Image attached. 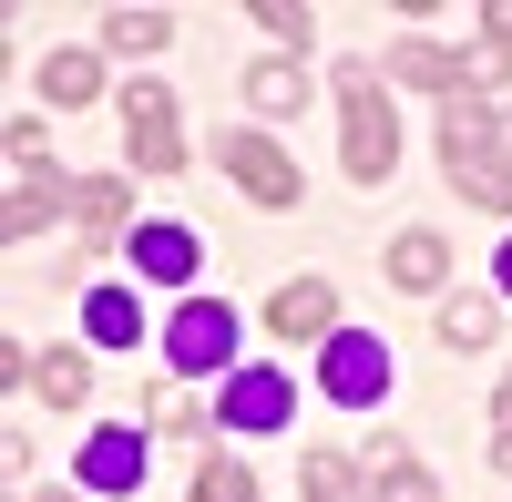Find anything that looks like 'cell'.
Here are the masks:
<instances>
[{
	"label": "cell",
	"instance_id": "6da1fadb",
	"mask_svg": "<svg viewBox=\"0 0 512 502\" xmlns=\"http://www.w3.org/2000/svg\"><path fill=\"white\" fill-rule=\"evenodd\" d=\"M502 123H512V113H492L482 93L441 113V164H451V185L472 195V205H492V216H512V164L492 154V134H502Z\"/></svg>",
	"mask_w": 512,
	"mask_h": 502
},
{
	"label": "cell",
	"instance_id": "7a4b0ae2",
	"mask_svg": "<svg viewBox=\"0 0 512 502\" xmlns=\"http://www.w3.org/2000/svg\"><path fill=\"white\" fill-rule=\"evenodd\" d=\"M338 113H349V134H338L349 185H390V164H400V113L379 103V72H369V62L338 72Z\"/></svg>",
	"mask_w": 512,
	"mask_h": 502
},
{
	"label": "cell",
	"instance_id": "3957f363",
	"mask_svg": "<svg viewBox=\"0 0 512 502\" xmlns=\"http://www.w3.org/2000/svg\"><path fill=\"white\" fill-rule=\"evenodd\" d=\"M164 369H175V380L226 369V380H236V308L226 298H185L175 318H164Z\"/></svg>",
	"mask_w": 512,
	"mask_h": 502
},
{
	"label": "cell",
	"instance_id": "277c9868",
	"mask_svg": "<svg viewBox=\"0 0 512 502\" xmlns=\"http://www.w3.org/2000/svg\"><path fill=\"white\" fill-rule=\"evenodd\" d=\"M123 154H134V175H175L185 164V123H175V93H164V82H134V93H123Z\"/></svg>",
	"mask_w": 512,
	"mask_h": 502
},
{
	"label": "cell",
	"instance_id": "5b68a950",
	"mask_svg": "<svg viewBox=\"0 0 512 502\" xmlns=\"http://www.w3.org/2000/svg\"><path fill=\"white\" fill-rule=\"evenodd\" d=\"M318 390H328L338 410L390 400V339H369V328H338V339L318 349Z\"/></svg>",
	"mask_w": 512,
	"mask_h": 502
},
{
	"label": "cell",
	"instance_id": "8992f818",
	"mask_svg": "<svg viewBox=\"0 0 512 502\" xmlns=\"http://www.w3.org/2000/svg\"><path fill=\"white\" fill-rule=\"evenodd\" d=\"M287 410H297V380L267 359H246L226 380V431H287Z\"/></svg>",
	"mask_w": 512,
	"mask_h": 502
},
{
	"label": "cell",
	"instance_id": "52a82bcc",
	"mask_svg": "<svg viewBox=\"0 0 512 502\" xmlns=\"http://www.w3.org/2000/svg\"><path fill=\"white\" fill-rule=\"evenodd\" d=\"M216 164H226V175H236L256 205H297V185H308V175H297V164H287L267 134H226V144H216Z\"/></svg>",
	"mask_w": 512,
	"mask_h": 502
},
{
	"label": "cell",
	"instance_id": "ba28073f",
	"mask_svg": "<svg viewBox=\"0 0 512 502\" xmlns=\"http://www.w3.org/2000/svg\"><path fill=\"white\" fill-rule=\"evenodd\" d=\"M390 72H400V82H420V93H451V103H472L492 62H472V52H441V41H390Z\"/></svg>",
	"mask_w": 512,
	"mask_h": 502
},
{
	"label": "cell",
	"instance_id": "9c48e42d",
	"mask_svg": "<svg viewBox=\"0 0 512 502\" xmlns=\"http://www.w3.org/2000/svg\"><path fill=\"white\" fill-rule=\"evenodd\" d=\"M123 267H134L144 287H195L205 246H195V226H134V246H123Z\"/></svg>",
	"mask_w": 512,
	"mask_h": 502
},
{
	"label": "cell",
	"instance_id": "30bf717a",
	"mask_svg": "<svg viewBox=\"0 0 512 502\" xmlns=\"http://www.w3.org/2000/svg\"><path fill=\"white\" fill-rule=\"evenodd\" d=\"M144 462H154V441L144 431H93L82 441V492H144Z\"/></svg>",
	"mask_w": 512,
	"mask_h": 502
},
{
	"label": "cell",
	"instance_id": "8fae6325",
	"mask_svg": "<svg viewBox=\"0 0 512 502\" xmlns=\"http://www.w3.org/2000/svg\"><path fill=\"white\" fill-rule=\"evenodd\" d=\"M267 328L277 339H338V287L328 277H287L267 298Z\"/></svg>",
	"mask_w": 512,
	"mask_h": 502
},
{
	"label": "cell",
	"instance_id": "7c38bea8",
	"mask_svg": "<svg viewBox=\"0 0 512 502\" xmlns=\"http://www.w3.org/2000/svg\"><path fill=\"white\" fill-rule=\"evenodd\" d=\"M72 185H82V175H52V164H21V185H11V205H0V226H11V236H41V226H52L62 205H72Z\"/></svg>",
	"mask_w": 512,
	"mask_h": 502
},
{
	"label": "cell",
	"instance_id": "4fadbf2b",
	"mask_svg": "<svg viewBox=\"0 0 512 502\" xmlns=\"http://www.w3.org/2000/svg\"><path fill=\"white\" fill-rule=\"evenodd\" d=\"M369 492H379V502H441V482L420 472V462H410V451H400L390 431L369 441Z\"/></svg>",
	"mask_w": 512,
	"mask_h": 502
},
{
	"label": "cell",
	"instance_id": "5bb4252c",
	"mask_svg": "<svg viewBox=\"0 0 512 502\" xmlns=\"http://www.w3.org/2000/svg\"><path fill=\"white\" fill-rule=\"evenodd\" d=\"M441 277H451V246H441L431 226H410V236L390 246V287H410V298H431Z\"/></svg>",
	"mask_w": 512,
	"mask_h": 502
},
{
	"label": "cell",
	"instance_id": "9a60e30c",
	"mask_svg": "<svg viewBox=\"0 0 512 502\" xmlns=\"http://www.w3.org/2000/svg\"><path fill=\"white\" fill-rule=\"evenodd\" d=\"M246 103L267 113V123H287V113H308V72H297L287 52H277V62H256V72H246Z\"/></svg>",
	"mask_w": 512,
	"mask_h": 502
},
{
	"label": "cell",
	"instance_id": "2e32d148",
	"mask_svg": "<svg viewBox=\"0 0 512 502\" xmlns=\"http://www.w3.org/2000/svg\"><path fill=\"white\" fill-rule=\"evenodd\" d=\"M72 216H82V236L103 246L123 216H134V185H123V175H82V185H72Z\"/></svg>",
	"mask_w": 512,
	"mask_h": 502
},
{
	"label": "cell",
	"instance_id": "e0dca14e",
	"mask_svg": "<svg viewBox=\"0 0 512 502\" xmlns=\"http://www.w3.org/2000/svg\"><path fill=\"white\" fill-rule=\"evenodd\" d=\"M164 41H175V11H103V52L123 62H154Z\"/></svg>",
	"mask_w": 512,
	"mask_h": 502
},
{
	"label": "cell",
	"instance_id": "ac0fdd59",
	"mask_svg": "<svg viewBox=\"0 0 512 502\" xmlns=\"http://www.w3.org/2000/svg\"><path fill=\"white\" fill-rule=\"evenodd\" d=\"M103 93V52H52V62H41V103H93Z\"/></svg>",
	"mask_w": 512,
	"mask_h": 502
},
{
	"label": "cell",
	"instance_id": "d6986e66",
	"mask_svg": "<svg viewBox=\"0 0 512 502\" xmlns=\"http://www.w3.org/2000/svg\"><path fill=\"white\" fill-rule=\"evenodd\" d=\"M31 380H41V400H52V410H82V400H93V359H82V349H52Z\"/></svg>",
	"mask_w": 512,
	"mask_h": 502
},
{
	"label": "cell",
	"instance_id": "ffe728a7",
	"mask_svg": "<svg viewBox=\"0 0 512 502\" xmlns=\"http://www.w3.org/2000/svg\"><path fill=\"white\" fill-rule=\"evenodd\" d=\"M82 328H93L103 349H123V339H134V328H144V308H134V287H93V308H82Z\"/></svg>",
	"mask_w": 512,
	"mask_h": 502
},
{
	"label": "cell",
	"instance_id": "44dd1931",
	"mask_svg": "<svg viewBox=\"0 0 512 502\" xmlns=\"http://www.w3.org/2000/svg\"><path fill=\"white\" fill-rule=\"evenodd\" d=\"M492 328H502L492 298H441V339H451V349H492Z\"/></svg>",
	"mask_w": 512,
	"mask_h": 502
},
{
	"label": "cell",
	"instance_id": "7402d4cb",
	"mask_svg": "<svg viewBox=\"0 0 512 502\" xmlns=\"http://www.w3.org/2000/svg\"><path fill=\"white\" fill-rule=\"evenodd\" d=\"M297 492L308 502H359V472L338 462V451H308V462H297Z\"/></svg>",
	"mask_w": 512,
	"mask_h": 502
},
{
	"label": "cell",
	"instance_id": "603a6c76",
	"mask_svg": "<svg viewBox=\"0 0 512 502\" xmlns=\"http://www.w3.org/2000/svg\"><path fill=\"white\" fill-rule=\"evenodd\" d=\"M246 21L267 31V41H287V52H297L308 31H318V11H308V0H246Z\"/></svg>",
	"mask_w": 512,
	"mask_h": 502
},
{
	"label": "cell",
	"instance_id": "cb8c5ba5",
	"mask_svg": "<svg viewBox=\"0 0 512 502\" xmlns=\"http://www.w3.org/2000/svg\"><path fill=\"white\" fill-rule=\"evenodd\" d=\"M195 502H256V472L216 451V462H195Z\"/></svg>",
	"mask_w": 512,
	"mask_h": 502
},
{
	"label": "cell",
	"instance_id": "d4e9b609",
	"mask_svg": "<svg viewBox=\"0 0 512 502\" xmlns=\"http://www.w3.org/2000/svg\"><path fill=\"white\" fill-rule=\"evenodd\" d=\"M144 410H154L164 431H195V400H185V380H154V390H144Z\"/></svg>",
	"mask_w": 512,
	"mask_h": 502
},
{
	"label": "cell",
	"instance_id": "484cf974",
	"mask_svg": "<svg viewBox=\"0 0 512 502\" xmlns=\"http://www.w3.org/2000/svg\"><path fill=\"white\" fill-rule=\"evenodd\" d=\"M482 31H492L502 52H512V0H482Z\"/></svg>",
	"mask_w": 512,
	"mask_h": 502
},
{
	"label": "cell",
	"instance_id": "4316f807",
	"mask_svg": "<svg viewBox=\"0 0 512 502\" xmlns=\"http://www.w3.org/2000/svg\"><path fill=\"white\" fill-rule=\"evenodd\" d=\"M492 267H502V298H512V236H502V257H492Z\"/></svg>",
	"mask_w": 512,
	"mask_h": 502
},
{
	"label": "cell",
	"instance_id": "83f0119b",
	"mask_svg": "<svg viewBox=\"0 0 512 502\" xmlns=\"http://www.w3.org/2000/svg\"><path fill=\"white\" fill-rule=\"evenodd\" d=\"M41 502H82V492H41Z\"/></svg>",
	"mask_w": 512,
	"mask_h": 502
}]
</instances>
